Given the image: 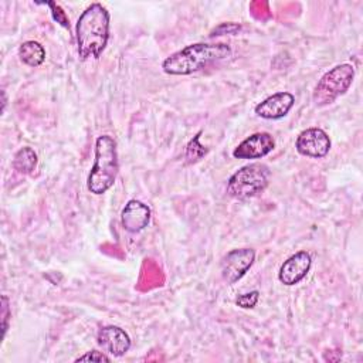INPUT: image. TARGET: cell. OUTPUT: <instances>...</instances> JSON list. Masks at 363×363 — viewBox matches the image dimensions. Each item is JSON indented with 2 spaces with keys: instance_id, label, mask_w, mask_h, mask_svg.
I'll list each match as a JSON object with an SVG mask.
<instances>
[{
  "instance_id": "9a60e30c",
  "label": "cell",
  "mask_w": 363,
  "mask_h": 363,
  "mask_svg": "<svg viewBox=\"0 0 363 363\" xmlns=\"http://www.w3.org/2000/svg\"><path fill=\"white\" fill-rule=\"evenodd\" d=\"M200 135H201V132H199L196 136H193V139H191V140L187 143V146H186L184 159H186V162H187L189 164L197 163V162L201 160V159L207 155V152H208V149H207L204 145L200 143Z\"/></svg>"
},
{
  "instance_id": "ba28073f",
  "label": "cell",
  "mask_w": 363,
  "mask_h": 363,
  "mask_svg": "<svg viewBox=\"0 0 363 363\" xmlns=\"http://www.w3.org/2000/svg\"><path fill=\"white\" fill-rule=\"evenodd\" d=\"M275 147V140L268 132H255L245 138L234 150L235 159H261Z\"/></svg>"
},
{
  "instance_id": "52a82bcc",
  "label": "cell",
  "mask_w": 363,
  "mask_h": 363,
  "mask_svg": "<svg viewBox=\"0 0 363 363\" xmlns=\"http://www.w3.org/2000/svg\"><path fill=\"white\" fill-rule=\"evenodd\" d=\"M330 138L320 128H308L302 130L295 140L296 152L312 159L325 157L330 150Z\"/></svg>"
},
{
  "instance_id": "2e32d148",
  "label": "cell",
  "mask_w": 363,
  "mask_h": 363,
  "mask_svg": "<svg viewBox=\"0 0 363 363\" xmlns=\"http://www.w3.org/2000/svg\"><path fill=\"white\" fill-rule=\"evenodd\" d=\"M44 4L50 7V11H51L52 18H54L60 26H62L64 28H68V30H69V20H68V17H67V13L62 10V7H61L60 4H57L55 1H45Z\"/></svg>"
},
{
  "instance_id": "8992f818",
  "label": "cell",
  "mask_w": 363,
  "mask_h": 363,
  "mask_svg": "<svg viewBox=\"0 0 363 363\" xmlns=\"http://www.w3.org/2000/svg\"><path fill=\"white\" fill-rule=\"evenodd\" d=\"M255 259L252 248H235L228 251L220 262L221 277L227 284H234L241 279L251 268Z\"/></svg>"
},
{
  "instance_id": "7c38bea8",
  "label": "cell",
  "mask_w": 363,
  "mask_h": 363,
  "mask_svg": "<svg viewBox=\"0 0 363 363\" xmlns=\"http://www.w3.org/2000/svg\"><path fill=\"white\" fill-rule=\"evenodd\" d=\"M122 225L129 233H139L150 221V208L140 200H129L122 208Z\"/></svg>"
},
{
  "instance_id": "ffe728a7",
  "label": "cell",
  "mask_w": 363,
  "mask_h": 363,
  "mask_svg": "<svg viewBox=\"0 0 363 363\" xmlns=\"http://www.w3.org/2000/svg\"><path fill=\"white\" fill-rule=\"evenodd\" d=\"M6 94H4V91H3V106H1V111H4V108H6Z\"/></svg>"
},
{
  "instance_id": "9c48e42d",
  "label": "cell",
  "mask_w": 363,
  "mask_h": 363,
  "mask_svg": "<svg viewBox=\"0 0 363 363\" xmlns=\"http://www.w3.org/2000/svg\"><path fill=\"white\" fill-rule=\"evenodd\" d=\"M311 265V254L306 251H298L284 261L278 272V279L286 286L296 285L308 275Z\"/></svg>"
},
{
  "instance_id": "5b68a950",
  "label": "cell",
  "mask_w": 363,
  "mask_h": 363,
  "mask_svg": "<svg viewBox=\"0 0 363 363\" xmlns=\"http://www.w3.org/2000/svg\"><path fill=\"white\" fill-rule=\"evenodd\" d=\"M354 79V68L350 64H339L326 71L312 92L316 106H326L345 95Z\"/></svg>"
},
{
  "instance_id": "6da1fadb",
  "label": "cell",
  "mask_w": 363,
  "mask_h": 363,
  "mask_svg": "<svg viewBox=\"0 0 363 363\" xmlns=\"http://www.w3.org/2000/svg\"><path fill=\"white\" fill-rule=\"evenodd\" d=\"M109 11L101 3L88 6L77 20V51L79 60L99 58L109 40Z\"/></svg>"
},
{
  "instance_id": "8fae6325",
  "label": "cell",
  "mask_w": 363,
  "mask_h": 363,
  "mask_svg": "<svg viewBox=\"0 0 363 363\" xmlns=\"http://www.w3.org/2000/svg\"><path fill=\"white\" fill-rule=\"evenodd\" d=\"M295 104V96L291 92L281 91L261 101L255 108V113L262 119H281L288 115Z\"/></svg>"
},
{
  "instance_id": "ac0fdd59",
  "label": "cell",
  "mask_w": 363,
  "mask_h": 363,
  "mask_svg": "<svg viewBox=\"0 0 363 363\" xmlns=\"http://www.w3.org/2000/svg\"><path fill=\"white\" fill-rule=\"evenodd\" d=\"M75 362H111V357L105 354V352H99V350H89L85 354L79 356L75 359Z\"/></svg>"
},
{
  "instance_id": "e0dca14e",
  "label": "cell",
  "mask_w": 363,
  "mask_h": 363,
  "mask_svg": "<svg viewBox=\"0 0 363 363\" xmlns=\"http://www.w3.org/2000/svg\"><path fill=\"white\" fill-rule=\"evenodd\" d=\"M258 298H259V292L258 291H251V292L238 295L237 299H235V303L242 309H251L258 302Z\"/></svg>"
},
{
  "instance_id": "277c9868",
  "label": "cell",
  "mask_w": 363,
  "mask_h": 363,
  "mask_svg": "<svg viewBox=\"0 0 363 363\" xmlns=\"http://www.w3.org/2000/svg\"><path fill=\"white\" fill-rule=\"evenodd\" d=\"M271 172L264 163H250L231 174L227 193L238 200H247L262 193L269 183Z\"/></svg>"
},
{
  "instance_id": "d6986e66",
  "label": "cell",
  "mask_w": 363,
  "mask_h": 363,
  "mask_svg": "<svg viewBox=\"0 0 363 363\" xmlns=\"http://www.w3.org/2000/svg\"><path fill=\"white\" fill-rule=\"evenodd\" d=\"M10 308H9V299L6 295L1 296V332L3 337L6 335V330L9 328V319H10Z\"/></svg>"
},
{
  "instance_id": "3957f363",
  "label": "cell",
  "mask_w": 363,
  "mask_h": 363,
  "mask_svg": "<svg viewBox=\"0 0 363 363\" xmlns=\"http://www.w3.org/2000/svg\"><path fill=\"white\" fill-rule=\"evenodd\" d=\"M119 170L116 142L109 135H101L95 140V160L86 179V187L92 194L106 193L115 183Z\"/></svg>"
},
{
  "instance_id": "5bb4252c",
  "label": "cell",
  "mask_w": 363,
  "mask_h": 363,
  "mask_svg": "<svg viewBox=\"0 0 363 363\" xmlns=\"http://www.w3.org/2000/svg\"><path fill=\"white\" fill-rule=\"evenodd\" d=\"M35 166H37V153L31 147L26 146L16 152V155L13 157L14 170H17L18 173H23V174H30V173H33Z\"/></svg>"
},
{
  "instance_id": "4fadbf2b",
  "label": "cell",
  "mask_w": 363,
  "mask_h": 363,
  "mask_svg": "<svg viewBox=\"0 0 363 363\" xmlns=\"http://www.w3.org/2000/svg\"><path fill=\"white\" fill-rule=\"evenodd\" d=\"M18 57L26 65L38 67L45 60V50L40 43L28 40L18 47Z\"/></svg>"
},
{
  "instance_id": "30bf717a",
  "label": "cell",
  "mask_w": 363,
  "mask_h": 363,
  "mask_svg": "<svg viewBox=\"0 0 363 363\" xmlns=\"http://www.w3.org/2000/svg\"><path fill=\"white\" fill-rule=\"evenodd\" d=\"M96 342L105 353H109L113 357H121L130 349L129 335L115 325L101 328L96 335Z\"/></svg>"
},
{
  "instance_id": "7a4b0ae2",
  "label": "cell",
  "mask_w": 363,
  "mask_h": 363,
  "mask_svg": "<svg viewBox=\"0 0 363 363\" xmlns=\"http://www.w3.org/2000/svg\"><path fill=\"white\" fill-rule=\"evenodd\" d=\"M231 52V47L225 43H196L166 57L162 69L169 75H190L213 62L228 58Z\"/></svg>"
}]
</instances>
